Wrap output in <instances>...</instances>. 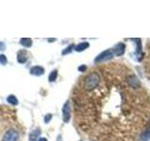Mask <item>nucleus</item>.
<instances>
[{
    "mask_svg": "<svg viewBox=\"0 0 150 141\" xmlns=\"http://www.w3.org/2000/svg\"><path fill=\"white\" fill-rule=\"evenodd\" d=\"M100 82V75L97 72H93L91 73H89L86 77V79H84L83 87L86 90L90 91L95 89L98 86Z\"/></svg>",
    "mask_w": 150,
    "mask_h": 141,
    "instance_id": "nucleus-1",
    "label": "nucleus"
},
{
    "mask_svg": "<svg viewBox=\"0 0 150 141\" xmlns=\"http://www.w3.org/2000/svg\"><path fill=\"white\" fill-rule=\"evenodd\" d=\"M112 56H114V52H112V50H111V49H108V50L103 51L102 53H100L95 58V62L100 63V62H103V61L110 60L112 58Z\"/></svg>",
    "mask_w": 150,
    "mask_h": 141,
    "instance_id": "nucleus-2",
    "label": "nucleus"
},
{
    "mask_svg": "<svg viewBox=\"0 0 150 141\" xmlns=\"http://www.w3.org/2000/svg\"><path fill=\"white\" fill-rule=\"evenodd\" d=\"M19 139V133L14 129H9L4 134L2 141H17Z\"/></svg>",
    "mask_w": 150,
    "mask_h": 141,
    "instance_id": "nucleus-3",
    "label": "nucleus"
},
{
    "mask_svg": "<svg viewBox=\"0 0 150 141\" xmlns=\"http://www.w3.org/2000/svg\"><path fill=\"white\" fill-rule=\"evenodd\" d=\"M62 116L64 122H69L70 120V103L67 101L62 107Z\"/></svg>",
    "mask_w": 150,
    "mask_h": 141,
    "instance_id": "nucleus-4",
    "label": "nucleus"
},
{
    "mask_svg": "<svg viewBox=\"0 0 150 141\" xmlns=\"http://www.w3.org/2000/svg\"><path fill=\"white\" fill-rule=\"evenodd\" d=\"M125 51H126V45L123 43V42H119L117 43L112 52H114V55H115L116 56H121L125 54Z\"/></svg>",
    "mask_w": 150,
    "mask_h": 141,
    "instance_id": "nucleus-5",
    "label": "nucleus"
},
{
    "mask_svg": "<svg viewBox=\"0 0 150 141\" xmlns=\"http://www.w3.org/2000/svg\"><path fill=\"white\" fill-rule=\"evenodd\" d=\"M127 82H128L129 87L133 88H138L141 87V83L139 82L138 78L134 76V75H130V76L127 79Z\"/></svg>",
    "mask_w": 150,
    "mask_h": 141,
    "instance_id": "nucleus-6",
    "label": "nucleus"
},
{
    "mask_svg": "<svg viewBox=\"0 0 150 141\" xmlns=\"http://www.w3.org/2000/svg\"><path fill=\"white\" fill-rule=\"evenodd\" d=\"M44 73V69L40 66H35L30 69V74L35 75V76H40Z\"/></svg>",
    "mask_w": 150,
    "mask_h": 141,
    "instance_id": "nucleus-7",
    "label": "nucleus"
},
{
    "mask_svg": "<svg viewBox=\"0 0 150 141\" xmlns=\"http://www.w3.org/2000/svg\"><path fill=\"white\" fill-rule=\"evenodd\" d=\"M17 60H18V62L21 63V64L26 62V60H27L26 51H25V50L19 51L18 54H17Z\"/></svg>",
    "mask_w": 150,
    "mask_h": 141,
    "instance_id": "nucleus-8",
    "label": "nucleus"
},
{
    "mask_svg": "<svg viewBox=\"0 0 150 141\" xmlns=\"http://www.w3.org/2000/svg\"><path fill=\"white\" fill-rule=\"evenodd\" d=\"M40 130L39 128L35 129L29 135V141H38L40 138Z\"/></svg>",
    "mask_w": 150,
    "mask_h": 141,
    "instance_id": "nucleus-9",
    "label": "nucleus"
},
{
    "mask_svg": "<svg viewBox=\"0 0 150 141\" xmlns=\"http://www.w3.org/2000/svg\"><path fill=\"white\" fill-rule=\"evenodd\" d=\"M88 47H89V42L84 41V42H81V43H79L78 45L75 46L74 47V50L77 51V52H83V51H84L86 49H87Z\"/></svg>",
    "mask_w": 150,
    "mask_h": 141,
    "instance_id": "nucleus-10",
    "label": "nucleus"
},
{
    "mask_svg": "<svg viewBox=\"0 0 150 141\" xmlns=\"http://www.w3.org/2000/svg\"><path fill=\"white\" fill-rule=\"evenodd\" d=\"M20 43L25 48H29L32 46V40L29 38H22L20 40Z\"/></svg>",
    "mask_w": 150,
    "mask_h": 141,
    "instance_id": "nucleus-11",
    "label": "nucleus"
},
{
    "mask_svg": "<svg viewBox=\"0 0 150 141\" xmlns=\"http://www.w3.org/2000/svg\"><path fill=\"white\" fill-rule=\"evenodd\" d=\"M7 102L8 103H9L11 105H18V99L14 96V95H9V96H8V98H7Z\"/></svg>",
    "mask_w": 150,
    "mask_h": 141,
    "instance_id": "nucleus-12",
    "label": "nucleus"
},
{
    "mask_svg": "<svg viewBox=\"0 0 150 141\" xmlns=\"http://www.w3.org/2000/svg\"><path fill=\"white\" fill-rule=\"evenodd\" d=\"M56 77H57V70H54L49 75V81L50 82H54L55 81Z\"/></svg>",
    "mask_w": 150,
    "mask_h": 141,
    "instance_id": "nucleus-13",
    "label": "nucleus"
},
{
    "mask_svg": "<svg viewBox=\"0 0 150 141\" xmlns=\"http://www.w3.org/2000/svg\"><path fill=\"white\" fill-rule=\"evenodd\" d=\"M74 47H75V46H74L73 44L69 45V46L67 47V48H66L65 50H63V51H62V55H67V54H69L70 52L72 51V49L74 48Z\"/></svg>",
    "mask_w": 150,
    "mask_h": 141,
    "instance_id": "nucleus-14",
    "label": "nucleus"
},
{
    "mask_svg": "<svg viewBox=\"0 0 150 141\" xmlns=\"http://www.w3.org/2000/svg\"><path fill=\"white\" fill-rule=\"evenodd\" d=\"M7 62H8V59L6 58V56H5V55H0V64L6 65Z\"/></svg>",
    "mask_w": 150,
    "mask_h": 141,
    "instance_id": "nucleus-15",
    "label": "nucleus"
},
{
    "mask_svg": "<svg viewBox=\"0 0 150 141\" xmlns=\"http://www.w3.org/2000/svg\"><path fill=\"white\" fill-rule=\"evenodd\" d=\"M51 120H52V114H47L44 118V122L45 123H48V122H50Z\"/></svg>",
    "mask_w": 150,
    "mask_h": 141,
    "instance_id": "nucleus-16",
    "label": "nucleus"
},
{
    "mask_svg": "<svg viewBox=\"0 0 150 141\" xmlns=\"http://www.w3.org/2000/svg\"><path fill=\"white\" fill-rule=\"evenodd\" d=\"M86 69H87V67H86V65H81V66H80V67L78 68L79 72H82V73L86 72Z\"/></svg>",
    "mask_w": 150,
    "mask_h": 141,
    "instance_id": "nucleus-17",
    "label": "nucleus"
},
{
    "mask_svg": "<svg viewBox=\"0 0 150 141\" xmlns=\"http://www.w3.org/2000/svg\"><path fill=\"white\" fill-rule=\"evenodd\" d=\"M5 49H6V46H5V44L3 43L2 41H0V50L3 51V50H5Z\"/></svg>",
    "mask_w": 150,
    "mask_h": 141,
    "instance_id": "nucleus-18",
    "label": "nucleus"
},
{
    "mask_svg": "<svg viewBox=\"0 0 150 141\" xmlns=\"http://www.w3.org/2000/svg\"><path fill=\"white\" fill-rule=\"evenodd\" d=\"M38 141H47V139L45 137H40Z\"/></svg>",
    "mask_w": 150,
    "mask_h": 141,
    "instance_id": "nucleus-19",
    "label": "nucleus"
},
{
    "mask_svg": "<svg viewBox=\"0 0 150 141\" xmlns=\"http://www.w3.org/2000/svg\"><path fill=\"white\" fill-rule=\"evenodd\" d=\"M49 41L52 42V41H55V39H49Z\"/></svg>",
    "mask_w": 150,
    "mask_h": 141,
    "instance_id": "nucleus-20",
    "label": "nucleus"
}]
</instances>
